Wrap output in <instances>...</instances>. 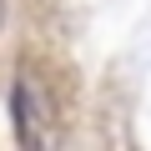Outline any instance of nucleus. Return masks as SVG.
<instances>
[{
  "label": "nucleus",
  "instance_id": "f257e3e1",
  "mask_svg": "<svg viewBox=\"0 0 151 151\" xmlns=\"http://www.w3.org/2000/svg\"><path fill=\"white\" fill-rule=\"evenodd\" d=\"M5 15H10V5H5V0H0V30H5Z\"/></svg>",
  "mask_w": 151,
  "mask_h": 151
}]
</instances>
